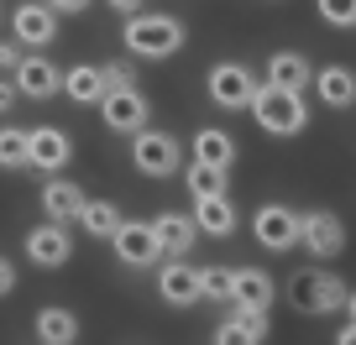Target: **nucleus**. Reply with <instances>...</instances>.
Wrapping results in <instances>:
<instances>
[{
	"label": "nucleus",
	"mask_w": 356,
	"mask_h": 345,
	"mask_svg": "<svg viewBox=\"0 0 356 345\" xmlns=\"http://www.w3.org/2000/svg\"><path fill=\"white\" fill-rule=\"evenodd\" d=\"M121 37L131 58H173L184 47V22L178 16H131Z\"/></svg>",
	"instance_id": "f257e3e1"
},
{
	"label": "nucleus",
	"mask_w": 356,
	"mask_h": 345,
	"mask_svg": "<svg viewBox=\"0 0 356 345\" xmlns=\"http://www.w3.org/2000/svg\"><path fill=\"white\" fill-rule=\"evenodd\" d=\"M304 100L299 94H289V90H273V84H262V94H257V105H252V121L262 126L267 136H299L304 131Z\"/></svg>",
	"instance_id": "f03ea898"
},
{
	"label": "nucleus",
	"mask_w": 356,
	"mask_h": 345,
	"mask_svg": "<svg viewBox=\"0 0 356 345\" xmlns=\"http://www.w3.org/2000/svg\"><path fill=\"white\" fill-rule=\"evenodd\" d=\"M252 235L267 251H289V246H304V214H293L289 204H262L252 214Z\"/></svg>",
	"instance_id": "7ed1b4c3"
},
{
	"label": "nucleus",
	"mask_w": 356,
	"mask_h": 345,
	"mask_svg": "<svg viewBox=\"0 0 356 345\" xmlns=\"http://www.w3.org/2000/svg\"><path fill=\"white\" fill-rule=\"evenodd\" d=\"M257 78L246 74L241 63H220V68H210V100L220 105V110H252L257 105Z\"/></svg>",
	"instance_id": "20e7f679"
},
{
	"label": "nucleus",
	"mask_w": 356,
	"mask_h": 345,
	"mask_svg": "<svg viewBox=\"0 0 356 345\" xmlns=\"http://www.w3.org/2000/svg\"><path fill=\"white\" fill-rule=\"evenodd\" d=\"M131 162L147 178H168V173H178V142L168 131H142L131 142Z\"/></svg>",
	"instance_id": "39448f33"
},
{
	"label": "nucleus",
	"mask_w": 356,
	"mask_h": 345,
	"mask_svg": "<svg viewBox=\"0 0 356 345\" xmlns=\"http://www.w3.org/2000/svg\"><path fill=\"white\" fill-rule=\"evenodd\" d=\"M293 298H299V309H309V314H335V309H346V298H351V288H346L341 278H330V272H304L299 283H293Z\"/></svg>",
	"instance_id": "423d86ee"
},
{
	"label": "nucleus",
	"mask_w": 356,
	"mask_h": 345,
	"mask_svg": "<svg viewBox=\"0 0 356 345\" xmlns=\"http://www.w3.org/2000/svg\"><path fill=\"white\" fill-rule=\"evenodd\" d=\"M115 256H121L126 267H152L157 256H168V251H163V241H157V225L126 220V230L115 235Z\"/></svg>",
	"instance_id": "0eeeda50"
},
{
	"label": "nucleus",
	"mask_w": 356,
	"mask_h": 345,
	"mask_svg": "<svg viewBox=\"0 0 356 345\" xmlns=\"http://www.w3.org/2000/svg\"><path fill=\"white\" fill-rule=\"evenodd\" d=\"M11 32L22 37V42H32V47H47L58 37V11L47 0H22L11 11Z\"/></svg>",
	"instance_id": "6e6552de"
},
{
	"label": "nucleus",
	"mask_w": 356,
	"mask_h": 345,
	"mask_svg": "<svg viewBox=\"0 0 356 345\" xmlns=\"http://www.w3.org/2000/svg\"><path fill=\"white\" fill-rule=\"evenodd\" d=\"M157 293H163V303H173V309H189V303H200V298H204L200 267H189V262H168V267L157 272Z\"/></svg>",
	"instance_id": "1a4fd4ad"
},
{
	"label": "nucleus",
	"mask_w": 356,
	"mask_h": 345,
	"mask_svg": "<svg viewBox=\"0 0 356 345\" xmlns=\"http://www.w3.org/2000/svg\"><path fill=\"white\" fill-rule=\"evenodd\" d=\"M341 246H346L341 214H330V210H309L304 214V251L309 256H341Z\"/></svg>",
	"instance_id": "9d476101"
},
{
	"label": "nucleus",
	"mask_w": 356,
	"mask_h": 345,
	"mask_svg": "<svg viewBox=\"0 0 356 345\" xmlns=\"http://www.w3.org/2000/svg\"><path fill=\"white\" fill-rule=\"evenodd\" d=\"M16 90L26 94V100H53L58 90H63V74L53 68V58H22V68H16Z\"/></svg>",
	"instance_id": "9b49d317"
},
{
	"label": "nucleus",
	"mask_w": 356,
	"mask_h": 345,
	"mask_svg": "<svg viewBox=\"0 0 356 345\" xmlns=\"http://www.w3.org/2000/svg\"><path fill=\"white\" fill-rule=\"evenodd\" d=\"M26 256H32V267H63L74 256V241H68L63 225H37L26 235Z\"/></svg>",
	"instance_id": "f8f14e48"
},
{
	"label": "nucleus",
	"mask_w": 356,
	"mask_h": 345,
	"mask_svg": "<svg viewBox=\"0 0 356 345\" xmlns=\"http://www.w3.org/2000/svg\"><path fill=\"white\" fill-rule=\"evenodd\" d=\"M105 126L111 131H126V136H142L147 131V100L136 90H126V94H105Z\"/></svg>",
	"instance_id": "ddd939ff"
},
{
	"label": "nucleus",
	"mask_w": 356,
	"mask_h": 345,
	"mask_svg": "<svg viewBox=\"0 0 356 345\" xmlns=\"http://www.w3.org/2000/svg\"><path fill=\"white\" fill-rule=\"evenodd\" d=\"M42 210H47L53 225H74V220H84L89 199H84L79 183H47V189H42Z\"/></svg>",
	"instance_id": "4468645a"
},
{
	"label": "nucleus",
	"mask_w": 356,
	"mask_h": 345,
	"mask_svg": "<svg viewBox=\"0 0 356 345\" xmlns=\"http://www.w3.org/2000/svg\"><path fill=\"white\" fill-rule=\"evenodd\" d=\"M267 84H273V90H289V94H304L314 84V68L304 63L299 53H273L267 58Z\"/></svg>",
	"instance_id": "2eb2a0df"
},
{
	"label": "nucleus",
	"mask_w": 356,
	"mask_h": 345,
	"mask_svg": "<svg viewBox=\"0 0 356 345\" xmlns=\"http://www.w3.org/2000/svg\"><path fill=\"white\" fill-rule=\"evenodd\" d=\"M152 225H157V241H163V251L173 262H184L194 251V241H200V220H189V214H157Z\"/></svg>",
	"instance_id": "dca6fc26"
},
{
	"label": "nucleus",
	"mask_w": 356,
	"mask_h": 345,
	"mask_svg": "<svg viewBox=\"0 0 356 345\" xmlns=\"http://www.w3.org/2000/svg\"><path fill=\"white\" fill-rule=\"evenodd\" d=\"M68 157H74V142H68V131H58V126H37V131H32V167H42V173H58Z\"/></svg>",
	"instance_id": "f3484780"
},
{
	"label": "nucleus",
	"mask_w": 356,
	"mask_h": 345,
	"mask_svg": "<svg viewBox=\"0 0 356 345\" xmlns=\"http://www.w3.org/2000/svg\"><path fill=\"white\" fill-rule=\"evenodd\" d=\"M314 90H320V100L330 105V110H346V105H356V74L341 68V63H330V68L314 74Z\"/></svg>",
	"instance_id": "a211bd4d"
},
{
	"label": "nucleus",
	"mask_w": 356,
	"mask_h": 345,
	"mask_svg": "<svg viewBox=\"0 0 356 345\" xmlns=\"http://www.w3.org/2000/svg\"><path fill=\"white\" fill-rule=\"evenodd\" d=\"M63 94L74 105H105V68H89V63L68 68L63 74Z\"/></svg>",
	"instance_id": "6ab92c4d"
},
{
	"label": "nucleus",
	"mask_w": 356,
	"mask_h": 345,
	"mask_svg": "<svg viewBox=\"0 0 356 345\" xmlns=\"http://www.w3.org/2000/svg\"><path fill=\"white\" fill-rule=\"evenodd\" d=\"M231 303H236V309H267V303H273V278L257 272V267H236Z\"/></svg>",
	"instance_id": "aec40b11"
},
{
	"label": "nucleus",
	"mask_w": 356,
	"mask_h": 345,
	"mask_svg": "<svg viewBox=\"0 0 356 345\" xmlns=\"http://www.w3.org/2000/svg\"><path fill=\"white\" fill-rule=\"evenodd\" d=\"M194 162H210V167H231L236 162V142L220 131V126H204L194 136Z\"/></svg>",
	"instance_id": "412c9836"
},
{
	"label": "nucleus",
	"mask_w": 356,
	"mask_h": 345,
	"mask_svg": "<svg viewBox=\"0 0 356 345\" xmlns=\"http://www.w3.org/2000/svg\"><path fill=\"white\" fill-rule=\"evenodd\" d=\"M37 340H42V345H74L79 340V319L53 303V309L37 314Z\"/></svg>",
	"instance_id": "4be33fe9"
},
{
	"label": "nucleus",
	"mask_w": 356,
	"mask_h": 345,
	"mask_svg": "<svg viewBox=\"0 0 356 345\" xmlns=\"http://www.w3.org/2000/svg\"><path fill=\"white\" fill-rule=\"evenodd\" d=\"M84 225L89 235H100V241H115V235L126 230V220H121V210H115L111 199H89V210H84Z\"/></svg>",
	"instance_id": "5701e85b"
},
{
	"label": "nucleus",
	"mask_w": 356,
	"mask_h": 345,
	"mask_svg": "<svg viewBox=\"0 0 356 345\" xmlns=\"http://www.w3.org/2000/svg\"><path fill=\"white\" fill-rule=\"evenodd\" d=\"M194 220H200L204 235H231V230H236V204L225 199V194H220V199H200Z\"/></svg>",
	"instance_id": "b1692460"
},
{
	"label": "nucleus",
	"mask_w": 356,
	"mask_h": 345,
	"mask_svg": "<svg viewBox=\"0 0 356 345\" xmlns=\"http://www.w3.org/2000/svg\"><path fill=\"white\" fill-rule=\"evenodd\" d=\"M0 162H6V167L32 162V131H16V126H6V131H0Z\"/></svg>",
	"instance_id": "393cba45"
},
{
	"label": "nucleus",
	"mask_w": 356,
	"mask_h": 345,
	"mask_svg": "<svg viewBox=\"0 0 356 345\" xmlns=\"http://www.w3.org/2000/svg\"><path fill=\"white\" fill-rule=\"evenodd\" d=\"M220 183H225V167H210V162H194V167H189L194 199H220Z\"/></svg>",
	"instance_id": "a878e982"
},
{
	"label": "nucleus",
	"mask_w": 356,
	"mask_h": 345,
	"mask_svg": "<svg viewBox=\"0 0 356 345\" xmlns=\"http://www.w3.org/2000/svg\"><path fill=\"white\" fill-rule=\"evenodd\" d=\"M200 283H204V298H220V303H231L236 272H231V267H200Z\"/></svg>",
	"instance_id": "bb28decb"
},
{
	"label": "nucleus",
	"mask_w": 356,
	"mask_h": 345,
	"mask_svg": "<svg viewBox=\"0 0 356 345\" xmlns=\"http://www.w3.org/2000/svg\"><path fill=\"white\" fill-rule=\"evenodd\" d=\"M320 16L330 26H341V32H351L356 26V0H320Z\"/></svg>",
	"instance_id": "cd10ccee"
},
{
	"label": "nucleus",
	"mask_w": 356,
	"mask_h": 345,
	"mask_svg": "<svg viewBox=\"0 0 356 345\" xmlns=\"http://www.w3.org/2000/svg\"><path fill=\"white\" fill-rule=\"evenodd\" d=\"M262 335H252L246 324H236V319H225L220 324V335H215V345H257Z\"/></svg>",
	"instance_id": "c85d7f7f"
},
{
	"label": "nucleus",
	"mask_w": 356,
	"mask_h": 345,
	"mask_svg": "<svg viewBox=\"0 0 356 345\" xmlns=\"http://www.w3.org/2000/svg\"><path fill=\"white\" fill-rule=\"evenodd\" d=\"M126 90H136L131 84V63H111L105 68V94H126Z\"/></svg>",
	"instance_id": "c756f323"
},
{
	"label": "nucleus",
	"mask_w": 356,
	"mask_h": 345,
	"mask_svg": "<svg viewBox=\"0 0 356 345\" xmlns=\"http://www.w3.org/2000/svg\"><path fill=\"white\" fill-rule=\"evenodd\" d=\"M105 6H111V11H121V16H126V22H131V16H136V11H142V0H105Z\"/></svg>",
	"instance_id": "7c9ffc66"
},
{
	"label": "nucleus",
	"mask_w": 356,
	"mask_h": 345,
	"mask_svg": "<svg viewBox=\"0 0 356 345\" xmlns=\"http://www.w3.org/2000/svg\"><path fill=\"white\" fill-rule=\"evenodd\" d=\"M47 6H53L58 16H63V11H68V16H79V11H84V6H89V0H47Z\"/></svg>",
	"instance_id": "2f4dec72"
},
{
	"label": "nucleus",
	"mask_w": 356,
	"mask_h": 345,
	"mask_svg": "<svg viewBox=\"0 0 356 345\" xmlns=\"http://www.w3.org/2000/svg\"><path fill=\"white\" fill-rule=\"evenodd\" d=\"M0 288H6V293L16 288V262H0Z\"/></svg>",
	"instance_id": "473e14b6"
},
{
	"label": "nucleus",
	"mask_w": 356,
	"mask_h": 345,
	"mask_svg": "<svg viewBox=\"0 0 356 345\" xmlns=\"http://www.w3.org/2000/svg\"><path fill=\"white\" fill-rule=\"evenodd\" d=\"M335 345H356V324H346V330L335 335Z\"/></svg>",
	"instance_id": "72a5a7b5"
},
{
	"label": "nucleus",
	"mask_w": 356,
	"mask_h": 345,
	"mask_svg": "<svg viewBox=\"0 0 356 345\" xmlns=\"http://www.w3.org/2000/svg\"><path fill=\"white\" fill-rule=\"evenodd\" d=\"M346 314H351V324H356V293H351V298H346Z\"/></svg>",
	"instance_id": "f704fd0d"
}]
</instances>
